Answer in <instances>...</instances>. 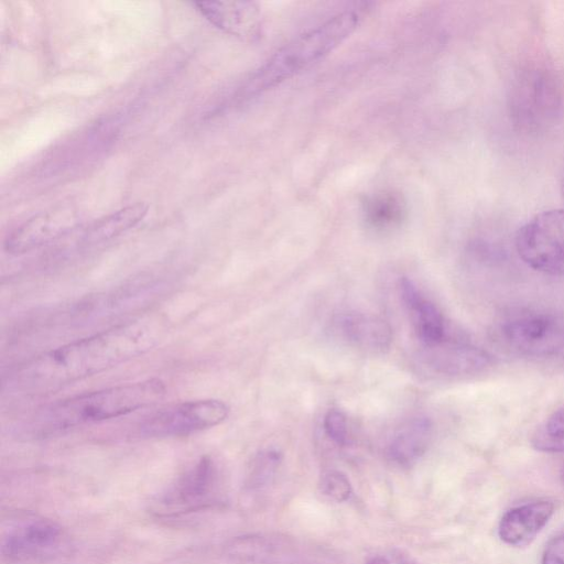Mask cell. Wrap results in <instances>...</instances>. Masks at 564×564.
Listing matches in <instances>:
<instances>
[{"mask_svg": "<svg viewBox=\"0 0 564 564\" xmlns=\"http://www.w3.org/2000/svg\"><path fill=\"white\" fill-rule=\"evenodd\" d=\"M554 513V505L538 500L509 509L498 524L500 540L513 547L529 545L547 524Z\"/></svg>", "mask_w": 564, "mask_h": 564, "instance_id": "cell-11", "label": "cell"}, {"mask_svg": "<svg viewBox=\"0 0 564 564\" xmlns=\"http://www.w3.org/2000/svg\"><path fill=\"white\" fill-rule=\"evenodd\" d=\"M561 475H562V479H563V481H564V466H563V468H562V474H561Z\"/></svg>", "mask_w": 564, "mask_h": 564, "instance_id": "cell-24", "label": "cell"}, {"mask_svg": "<svg viewBox=\"0 0 564 564\" xmlns=\"http://www.w3.org/2000/svg\"><path fill=\"white\" fill-rule=\"evenodd\" d=\"M359 12L346 10L323 24L297 36L271 56L236 94V99H248L268 90L319 61L357 28Z\"/></svg>", "mask_w": 564, "mask_h": 564, "instance_id": "cell-3", "label": "cell"}, {"mask_svg": "<svg viewBox=\"0 0 564 564\" xmlns=\"http://www.w3.org/2000/svg\"><path fill=\"white\" fill-rule=\"evenodd\" d=\"M421 362L431 371L445 376L478 373L492 364L486 350L465 343L444 341L423 346Z\"/></svg>", "mask_w": 564, "mask_h": 564, "instance_id": "cell-10", "label": "cell"}, {"mask_svg": "<svg viewBox=\"0 0 564 564\" xmlns=\"http://www.w3.org/2000/svg\"><path fill=\"white\" fill-rule=\"evenodd\" d=\"M281 460L282 455L276 449L260 451L251 462L247 477L248 486L253 489L267 486L274 477Z\"/></svg>", "mask_w": 564, "mask_h": 564, "instance_id": "cell-19", "label": "cell"}, {"mask_svg": "<svg viewBox=\"0 0 564 564\" xmlns=\"http://www.w3.org/2000/svg\"><path fill=\"white\" fill-rule=\"evenodd\" d=\"M530 442L539 452H564V406L553 412L535 429Z\"/></svg>", "mask_w": 564, "mask_h": 564, "instance_id": "cell-18", "label": "cell"}, {"mask_svg": "<svg viewBox=\"0 0 564 564\" xmlns=\"http://www.w3.org/2000/svg\"><path fill=\"white\" fill-rule=\"evenodd\" d=\"M161 332L152 317L116 325L21 362L3 380V388L26 395L48 393L150 351Z\"/></svg>", "mask_w": 564, "mask_h": 564, "instance_id": "cell-1", "label": "cell"}, {"mask_svg": "<svg viewBox=\"0 0 564 564\" xmlns=\"http://www.w3.org/2000/svg\"><path fill=\"white\" fill-rule=\"evenodd\" d=\"M66 547L64 530L51 519L24 513L2 523L1 554L9 562H45L62 555Z\"/></svg>", "mask_w": 564, "mask_h": 564, "instance_id": "cell-4", "label": "cell"}, {"mask_svg": "<svg viewBox=\"0 0 564 564\" xmlns=\"http://www.w3.org/2000/svg\"><path fill=\"white\" fill-rule=\"evenodd\" d=\"M433 425L429 417L416 416L404 423L388 446V457L394 464L409 467L426 452L432 438Z\"/></svg>", "mask_w": 564, "mask_h": 564, "instance_id": "cell-15", "label": "cell"}, {"mask_svg": "<svg viewBox=\"0 0 564 564\" xmlns=\"http://www.w3.org/2000/svg\"><path fill=\"white\" fill-rule=\"evenodd\" d=\"M400 294L410 313L415 333L423 346L440 344L446 339V325L437 306L406 276L400 279Z\"/></svg>", "mask_w": 564, "mask_h": 564, "instance_id": "cell-13", "label": "cell"}, {"mask_svg": "<svg viewBox=\"0 0 564 564\" xmlns=\"http://www.w3.org/2000/svg\"><path fill=\"white\" fill-rule=\"evenodd\" d=\"M324 430L327 436L337 445L348 443V425L345 414L336 409L329 410L324 417Z\"/></svg>", "mask_w": 564, "mask_h": 564, "instance_id": "cell-21", "label": "cell"}, {"mask_svg": "<svg viewBox=\"0 0 564 564\" xmlns=\"http://www.w3.org/2000/svg\"><path fill=\"white\" fill-rule=\"evenodd\" d=\"M228 414V405L220 400L206 399L173 403L142 420L138 425V433L149 438L189 435L220 424Z\"/></svg>", "mask_w": 564, "mask_h": 564, "instance_id": "cell-7", "label": "cell"}, {"mask_svg": "<svg viewBox=\"0 0 564 564\" xmlns=\"http://www.w3.org/2000/svg\"><path fill=\"white\" fill-rule=\"evenodd\" d=\"M148 210L149 206L144 203L122 207L88 225L82 232L80 241L90 246L111 240L135 227L147 216Z\"/></svg>", "mask_w": 564, "mask_h": 564, "instance_id": "cell-16", "label": "cell"}, {"mask_svg": "<svg viewBox=\"0 0 564 564\" xmlns=\"http://www.w3.org/2000/svg\"><path fill=\"white\" fill-rule=\"evenodd\" d=\"M76 226L75 213L69 208L40 213L7 237L4 249L11 254H22L64 237Z\"/></svg>", "mask_w": 564, "mask_h": 564, "instance_id": "cell-9", "label": "cell"}, {"mask_svg": "<svg viewBox=\"0 0 564 564\" xmlns=\"http://www.w3.org/2000/svg\"><path fill=\"white\" fill-rule=\"evenodd\" d=\"M500 341L527 357H549L564 349V319L544 311L506 316L497 327Z\"/></svg>", "mask_w": 564, "mask_h": 564, "instance_id": "cell-5", "label": "cell"}, {"mask_svg": "<svg viewBox=\"0 0 564 564\" xmlns=\"http://www.w3.org/2000/svg\"><path fill=\"white\" fill-rule=\"evenodd\" d=\"M366 564H417L411 556L398 550H384L368 556Z\"/></svg>", "mask_w": 564, "mask_h": 564, "instance_id": "cell-22", "label": "cell"}, {"mask_svg": "<svg viewBox=\"0 0 564 564\" xmlns=\"http://www.w3.org/2000/svg\"><path fill=\"white\" fill-rule=\"evenodd\" d=\"M166 392L160 379H148L77 394L39 410L30 422L35 434L116 419L161 400Z\"/></svg>", "mask_w": 564, "mask_h": 564, "instance_id": "cell-2", "label": "cell"}, {"mask_svg": "<svg viewBox=\"0 0 564 564\" xmlns=\"http://www.w3.org/2000/svg\"><path fill=\"white\" fill-rule=\"evenodd\" d=\"M541 564H564V533L547 543Z\"/></svg>", "mask_w": 564, "mask_h": 564, "instance_id": "cell-23", "label": "cell"}, {"mask_svg": "<svg viewBox=\"0 0 564 564\" xmlns=\"http://www.w3.org/2000/svg\"><path fill=\"white\" fill-rule=\"evenodd\" d=\"M318 491L330 501L344 502L350 498L352 486L344 473L332 469L321 476Z\"/></svg>", "mask_w": 564, "mask_h": 564, "instance_id": "cell-20", "label": "cell"}, {"mask_svg": "<svg viewBox=\"0 0 564 564\" xmlns=\"http://www.w3.org/2000/svg\"><path fill=\"white\" fill-rule=\"evenodd\" d=\"M406 214L405 203L400 194L380 191L370 195L364 204L366 223L377 230H389L399 226Z\"/></svg>", "mask_w": 564, "mask_h": 564, "instance_id": "cell-17", "label": "cell"}, {"mask_svg": "<svg viewBox=\"0 0 564 564\" xmlns=\"http://www.w3.org/2000/svg\"><path fill=\"white\" fill-rule=\"evenodd\" d=\"M194 6L210 23L226 33L250 40L260 32V9L254 2L199 1Z\"/></svg>", "mask_w": 564, "mask_h": 564, "instance_id": "cell-12", "label": "cell"}, {"mask_svg": "<svg viewBox=\"0 0 564 564\" xmlns=\"http://www.w3.org/2000/svg\"><path fill=\"white\" fill-rule=\"evenodd\" d=\"M219 473L214 460L204 456L188 467L162 496L159 512L166 516L202 510L219 495Z\"/></svg>", "mask_w": 564, "mask_h": 564, "instance_id": "cell-8", "label": "cell"}, {"mask_svg": "<svg viewBox=\"0 0 564 564\" xmlns=\"http://www.w3.org/2000/svg\"><path fill=\"white\" fill-rule=\"evenodd\" d=\"M516 249L535 271L564 275V209L542 212L517 232Z\"/></svg>", "mask_w": 564, "mask_h": 564, "instance_id": "cell-6", "label": "cell"}, {"mask_svg": "<svg viewBox=\"0 0 564 564\" xmlns=\"http://www.w3.org/2000/svg\"><path fill=\"white\" fill-rule=\"evenodd\" d=\"M336 324L340 335L359 349L382 352L392 343L391 326L379 316L350 312L341 314Z\"/></svg>", "mask_w": 564, "mask_h": 564, "instance_id": "cell-14", "label": "cell"}]
</instances>
